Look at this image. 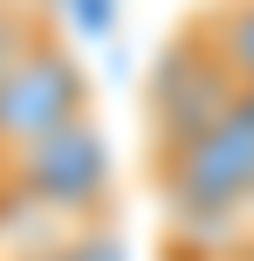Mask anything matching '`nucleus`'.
<instances>
[{"mask_svg":"<svg viewBox=\"0 0 254 261\" xmlns=\"http://www.w3.org/2000/svg\"><path fill=\"white\" fill-rule=\"evenodd\" d=\"M151 193L165 206V254L172 261H234L241 206L254 193V90H241V103L213 130L158 158Z\"/></svg>","mask_w":254,"mask_h":261,"instance_id":"obj_1","label":"nucleus"},{"mask_svg":"<svg viewBox=\"0 0 254 261\" xmlns=\"http://www.w3.org/2000/svg\"><path fill=\"white\" fill-rule=\"evenodd\" d=\"M234 103H241L234 69L220 62V48L206 41L200 14H186V21L172 28V41L158 48L151 76H145V165H158L179 144H192L200 130H213Z\"/></svg>","mask_w":254,"mask_h":261,"instance_id":"obj_2","label":"nucleus"},{"mask_svg":"<svg viewBox=\"0 0 254 261\" xmlns=\"http://www.w3.org/2000/svg\"><path fill=\"white\" fill-rule=\"evenodd\" d=\"M234 261H254V193L241 206V234H234Z\"/></svg>","mask_w":254,"mask_h":261,"instance_id":"obj_6","label":"nucleus"},{"mask_svg":"<svg viewBox=\"0 0 254 261\" xmlns=\"http://www.w3.org/2000/svg\"><path fill=\"white\" fill-rule=\"evenodd\" d=\"M7 193L21 206L48 213L55 227H110V206H117V165H110V144L96 117L55 130V138L27 144V151L7 158Z\"/></svg>","mask_w":254,"mask_h":261,"instance_id":"obj_3","label":"nucleus"},{"mask_svg":"<svg viewBox=\"0 0 254 261\" xmlns=\"http://www.w3.org/2000/svg\"><path fill=\"white\" fill-rule=\"evenodd\" d=\"M90 117V76H82L76 48L62 41V28L41 21V35L0 76V151H27V144L55 138V130Z\"/></svg>","mask_w":254,"mask_h":261,"instance_id":"obj_4","label":"nucleus"},{"mask_svg":"<svg viewBox=\"0 0 254 261\" xmlns=\"http://www.w3.org/2000/svg\"><path fill=\"white\" fill-rule=\"evenodd\" d=\"M206 28V41L220 48V62L234 69V83L254 90V0H206V7H192Z\"/></svg>","mask_w":254,"mask_h":261,"instance_id":"obj_5","label":"nucleus"}]
</instances>
